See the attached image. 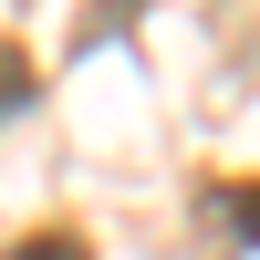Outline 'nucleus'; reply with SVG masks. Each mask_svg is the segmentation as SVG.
<instances>
[{"label":"nucleus","mask_w":260,"mask_h":260,"mask_svg":"<svg viewBox=\"0 0 260 260\" xmlns=\"http://www.w3.org/2000/svg\"><path fill=\"white\" fill-rule=\"evenodd\" d=\"M208 219H219V240L260 250V177H219L208 187Z\"/></svg>","instance_id":"nucleus-1"},{"label":"nucleus","mask_w":260,"mask_h":260,"mask_svg":"<svg viewBox=\"0 0 260 260\" xmlns=\"http://www.w3.org/2000/svg\"><path fill=\"white\" fill-rule=\"evenodd\" d=\"M0 260H94V250H83L73 229H31V240H21V250H0Z\"/></svg>","instance_id":"nucleus-2"},{"label":"nucleus","mask_w":260,"mask_h":260,"mask_svg":"<svg viewBox=\"0 0 260 260\" xmlns=\"http://www.w3.org/2000/svg\"><path fill=\"white\" fill-rule=\"evenodd\" d=\"M21 104H31V62L0 42V115H21Z\"/></svg>","instance_id":"nucleus-3"}]
</instances>
